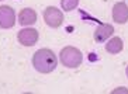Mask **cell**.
Returning <instances> with one entry per match:
<instances>
[{"label": "cell", "instance_id": "cell-1", "mask_svg": "<svg viewBox=\"0 0 128 94\" xmlns=\"http://www.w3.org/2000/svg\"><path fill=\"white\" fill-rule=\"evenodd\" d=\"M32 66L40 73H51L58 66L56 55L48 48L38 49L32 56Z\"/></svg>", "mask_w": 128, "mask_h": 94}, {"label": "cell", "instance_id": "cell-2", "mask_svg": "<svg viewBox=\"0 0 128 94\" xmlns=\"http://www.w3.org/2000/svg\"><path fill=\"white\" fill-rule=\"evenodd\" d=\"M59 59H60V63L64 65L65 68L75 69L82 65L83 55L75 46H65L59 53Z\"/></svg>", "mask_w": 128, "mask_h": 94}, {"label": "cell", "instance_id": "cell-3", "mask_svg": "<svg viewBox=\"0 0 128 94\" xmlns=\"http://www.w3.org/2000/svg\"><path fill=\"white\" fill-rule=\"evenodd\" d=\"M44 21L51 28H58L64 23V13L54 6H49L44 10Z\"/></svg>", "mask_w": 128, "mask_h": 94}, {"label": "cell", "instance_id": "cell-4", "mask_svg": "<svg viewBox=\"0 0 128 94\" xmlns=\"http://www.w3.org/2000/svg\"><path fill=\"white\" fill-rule=\"evenodd\" d=\"M16 24V13L8 6H0V28L8 30Z\"/></svg>", "mask_w": 128, "mask_h": 94}, {"label": "cell", "instance_id": "cell-5", "mask_svg": "<svg viewBox=\"0 0 128 94\" xmlns=\"http://www.w3.org/2000/svg\"><path fill=\"white\" fill-rule=\"evenodd\" d=\"M38 38H40L38 31L34 30V28H23V30L18 32V35H17L18 42L21 44V45H24V46L35 45L37 41H38Z\"/></svg>", "mask_w": 128, "mask_h": 94}, {"label": "cell", "instance_id": "cell-6", "mask_svg": "<svg viewBox=\"0 0 128 94\" xmlns=\"http://www.w3.org/2000/svg\"><path fill=\"white\" fill-rule=\"evenodd\" d=\"M113 20L117 24H125L128 21V6L124 1H118L113 7Z\"/></svg>", "mask_w": 128, "mask_h": 94}, {"label": "cell", "instance_id": "cell-7", "mask_svg": "<svg viewBox=\"0 0 128 94\" xmlns=\"http://www.w3.org/2000/svg\"><path fill=\"white\" fill-rule=\"evenodd\" d=\"M114 32V27L111 24H100L94 31V41L96 42H106Z\"/></svg>", "mask_w": 128, "mask_h": 94}, {"label": "cell", "instance_id": "cell-8", "mask_svg": "<svg viewBox=\"0 0 128 94\" xmlns=\"http://www.w3.org/2000/svg\"><path fill=\"white\" fill-rule=\"evenodd\" d=\"M37 21V13L32 8H23L18 14V23L21 25H32Z\"/></svg>", "mask_w": 128, "mask_h": 94}, {"label": "cell", "instance_id": "cell-9", "mask_svg": "<svg viewBox=\"0 0 128 94\" xmlns=\"http://www.w3.org/2000/svg\"><path fill=\"white\" fill-rule=\"evenodd\" d=\"M124 48V42L121 39L120 37H113L110 41H107L106 44V51L111 55H117V53H120Z\"/></svg>", "mask_w": 128, "mask_h": 94}, {"label": "cell", "instance_id": "cell-10", "mask_svg": "<svg viewBox=\"0 0 128 94\" xmlns=\"http://www.w3.org/2000/svg\"><path fill=\"white\" fill-rule=\"evenodd\" d=\"M80 0H60V7L64 8L65 11H72L78 7Z\"/></svg>", "mask_w": 128, "mask_h": 94}, {"label": "cell", "instance_id": "cell-11", "mask_svg": "<svg viewBox=\"0 0 128 94\" xmlns=\"http://www.w3.org/2000/svg\"><path fill=\"white\" fill-rule=\"evenodd\" d=\"M125 73H127V76H128V66H127V70H125Z\"/></svg>", "mask_w": 128, "mask_h": 94}]
</instances>
